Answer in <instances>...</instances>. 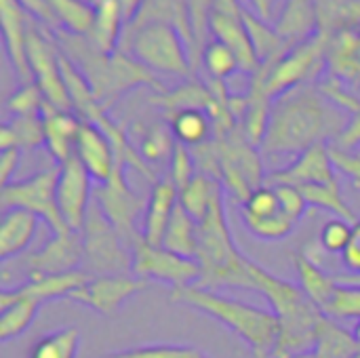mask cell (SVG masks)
<instances>
[{"mask_svg": "<svg viewBox=\"0 0 360 358\" xmlns=\"http://www.w3.org/2000/svg\"><path fill=\"white\" fill-rule=\"evenodd\" d=\"M84 266V247L80 232L65 230L53 234L46 245L25 260V270L32 276H51V274H65L76 272Z\"/></svg>", "mask_w": 360, "mask_h": 358, "instance_id": "obj_18", "label": "cell"}, {"mask_svg": "<svg viewBox=\"0 0 360 358\" xmlns=\"http://www.w3.org/2000/svg\"><path fill=\"white\" fill-rule=\"evenodd\" d=\"M162 247L171 253H177L181 257L196 260L198 253V222L181 207L177 205L173 211V217L169 222V228L162 238Z\"/></svg>", "mask_w": 360, "mask_h": 358, "instance_id": "obj_32", "label": "cell"}, {"mask_svg": "<svg viewBox=\"0 0 360 358\" xmlns=\"http://www.w3.org/2000/svg\"><path fill=\"white\" fill-rule=\"evenodd\" d=\"M27 61L34 82L40 87L46 103H51L57 110L70 112L72 101L61 74L59 53L55 51L53 42L34 27H30L27 32Z\"/></svg>", "mask_w": 360, "mask_h": 358, "instance_id": "obj_13", "label": "cell"}, {"mask_svg": "<svg viewBox=\"0 0 360 358\" xmlns=\"http://www.w3.org/2000/svg\"><path fill=\"white\" fill-rule=\"evenodd\" d=\"M122 169H124V165H118L114 175L105 184H99V188L93 190V198L97 200V205L101 207V211L110 219V224L118 230V234L133 249L143 238L137 232L135 222L141 213H146L148 203L129 188Z\"/></svg>", "mask_w": 360, "mask_h": 358, "instance_id": "obj_11", "label": "cell"}, {"mask_svg": "<svg viewBox=\"0 0 360 358\" xmlns=\"http://www.w3.org/2000/svg\"><path fill=\"white\" fill-rule=\"evenodd\" d=\"M177 205H179V190L175 188V184L169 177L158 179L148 196V207L143 213L141 236L148 245L162 247L165 232L169 228V222Z\"/></svg>", "mask_w": 360, "mask_h": 358, "instance_id": "obj_21", "label": "cell"}, {"mask_svg": "<svg viewBox=\"0 0 360 358\" xmlns=\"http://www.w3.org/2000/svg\"><path fill=\"white\" fill-rule=\"evenodd\" d=\"M338 167L333 162L329 143H319L304 154H300L289 167L272 171L266 175V186H329L338 184Z\"/></svg>", "mask_w": 360, "mask_h": 358, "instance_id": "obj_16", "label": "cell"}, {"mask_svg": "<svg viewBox=\"0 0 360 358\" xmlns=\"http://www.w3.org/2000/svg\"><path fill=\"white\" fill-rule=\"evenodd\" d=\"M281 211H283L281 200L272 186H262L243 205V215H251V217H274Z\"/></svg>", "mask_w": 360, "mask_h": 358, "instance_id": "obj_47", "label": "cell"}, {"mask_svg": "<svg viewBox=\"0 0 360 358\" xmlns=\"http://www.w3.org/2000/svg\"><path fill=\"white\" fill-rule=\"evenodd\" d=\"M91 175L84 165L74 154L63 165H59V179H57V205L65 226L74 232H80L93 203L91 192Z\"/></svg>", "mask_w": 360, "mask_h": 358, "instance_id": "obj_15", "label": "cell"}, {"mask_svg": "<svg viewBox=\"0 0 360 358\" xmlns=\"http://www.w3.org/2000/svg\"><path fill=\"white\" fill-rule=\"evenodd\" d=\"M175 146H177V139L173 135L171 124L156 122V124H152L143 133V139H141V146H139V154H141V158L148 165L165 162V160H171Z\"/></svg>", "mask_w": 360, "mask_h": 358, "instance_id": "obj_40", "label": "cell"}, {"mask_svg": "<svg viewBox=\"0 0 360 358\" xmlns=\"http://www.w3.org/2000/svg\"><path fill=\"white\" fill-rule=\"evenodd\" d=\"M91 274L86 270H76V272H65V274H51V276H32L27 283L15 287L19 295L36 300V302H46V300H57V298H68L86 285Z\"/></svg>", "mask_w": 360, "mask_h": 358, "instance_id": "obj_27", "label": "cell"}, {"mask_svg": "<svg viewBox=\"0 0 360 358\" xmlns=\"http://www.w3.org/2000/svg\"><path fill=\"white\" fill-rule=\"evenodd\" d=\"M325 63L333 78L360 84V32H342L329 40Z\"/></svg>", "mask_w": 360, "mask_h": 358, "instance_id": "obj_25", "label": "cell"}, {"mask_svg": "<svg viewBox=\"0 0 360 358\" xmlns=\"http://www.w3.org/2000/svg\"><path fill=\"white\" fill-rule=\"evenodd\" d=\"M196 260L202 268V276L196 287L202 289H253L255 291V262L245 257L230 234L224 196H219L202 222H198V253Z\"/></svg>", "mask_w": 360, "mask_h": 358, "instance_id": "obj_5", "label": "cell"}, {"mask_svg": "<svg viewBox=\"0 0 360 358\" xmlns=\"http://www.w3.org/2000/svg\"><path fill=\"white\" fill-rule=\"evenodd\" d=\"M352 230H354V224L338 217V219L325 224V228L321 230V245L329 253H344L352 238Z\"/></svg>", "mask_w": 360, "mask_h": 358, "instance_id": "obj_48", "label": "cell"}, {"mask_svg": "<svg viewBox=\"0 0 360 358\" xmlns=\"http://www.w3.org/2000/svg\"><path fill=\"white\" fill-rule=\"evenodd\" d=\"M46 4L53 8L55 17L59 19L61 27L74 36H89L95 21V8L93 4L84 0H46Z\"/></svg>", "mask_w": 360, "mask_h": 358, "instance_id": "obj_37", "label": "cell"}, {"mask_svg": "<svg viewBox=\"0 0 360 358\" xmlns=\"http://www.w3.org/2000/svg\"><path fill=\"white\" fill-rule=\"evenodd\" d=\"M0 23L4 34L6 55L21 84L34 82L30 61H27V23L25 8L17 0H0Z\"/></svg>", "mask_w": 360, "mask_h": 358, "instance_id": "obj_19", "label": "cell"}, {"mask_svg": "<svg viewBox=\"0 0 360 358\" xmlns=\"http://www.w3.org/2000/svg\"><path fill=\"white\" fill-rule=\"evenodd\" d=\"M202 63H205V68H207V72L211 74L213 80H226L236 70H240L238 59L232 53V49H228L219 40H215V42H211V44L205 46V51H202Z\"/></svg>", "mask_w": 360, "mask_h": 358, "instance_id": "obj_41", "label": "cell"}, {"mask_svg": "<svg viewBox=\"0 0 360 358\" xmlns=\"http://www.w3.org/2000/svg\"><path fill=\"white\" fill-rule=\"evenodd\" d=\"M319 91L340 110L348 112L350 116H354L356 112H360V99H356L350 91H346V87L342 84V80L338 78H327L323 82H319Z\"/></svg>", "mask_w": 360, "mask_h": 358, "instance_id": "obj_49", "label": "cell"}, {"mask_svg": "<svg viewBox=\"0 0 360 358\" xmlns=\"http://www.w3.org/2000/svg\"><path fill=\"white\" fill-rule=\"evenodd\" d=\"M215 141L219 150L221 184L245 205L255 190L266 186L262 158L255 152V146L245 137L243 127H236L226 137H215Z\"/></svg>", "mask_w": 360, "mask_h": 358, "instance_id": "obj_8", "label": "cell"}, {"mask_svg": "<svg viewBox=\"0 0 360 358\" xmlns=\"http://www.w3.org/2000/svg\"><path fill=\"white\" fill-rule=\"evenodd\" d=\"M19 158H21V150L19 148L0 150V190L11 184V177H13V173L19 167Z\"/></svg>", "mask_w": 360, "mask_h": 358, "instance_id": "obj_53", "label": "cell"}, {"mask_svg": "<svg viewBox=\"0 0 360 358\" xmlns=\"http://www.w3.org/2000/svg\"><path fill=\"white\" fill-rule=\"evenodd\" d=\"M152 103L165 108L171 116L184 110H205L209 114L215 106V95L209 87L200 82H188L173 93H162L160 97H154Z\"/></svg>", "mask_w": 360, "mask_h": 358, "instance_id": "obj_34", "label": "cell"}, {"mask_svg": "<svg viewBox=\"0 0 360 358\" xmlns=\"http://www.w3.org/2000/svg\"><path fill=\"white\" fill-rule=\"evenodd\" d=\"M78 348L80 331L74 327H65L42 335L30 350V358H76Z\"/></svg>", "mask_w": 360, "mask_h": 358, "instance_id": "obj_38", "label": "cell"}, {"mask_svg": "<svg viewBox=\"0 0 360 358\" xmlns=\"http://www.w3.org/2000/svg\"><path fill=\"white\" fill-rule=\"evenodd\" d=\"M131 23H133V32L148 23H169L181 32L190 49L196 44L190 0H143L137 17Z\"/></svg>", "mask_w": 360, "mask_h": 358, "instance_id": "obj_23", "label": "cell"}, {"mask_svg": "<svg viewBox=\"0 0 360 358\" xmlns=\"http://www.w3.org/2000/svg\"><path fill=\"white\" fill-rule=\"evenodd\" d=\"M302 194L308 200V207H316V209H325L329 213H335L340 219H346L350 224H359L354 211L348 207V203L342 196L340 184H329V186H306L300 188Z\"/></svg>", "mask_w": 360, "mask_h": 358, "instance_id": "obj_39", "label": "cell"}, {"mask_svg": "<svg viewBox=\"0 0 360 358\" xmlns=\"http://www.w3.org/2000/svg\"><path fill=\"white\" fill-rule=\"evenodd\" d=\"M196 175H198V167H196V160H194L190 148L177 141V146L173 150V156L169 160V179L181 192Z\"/></svg>", "mask_w": 360, "mask_h": 358, "instance_id": "obj_45", "label": "cell"}, {"mask_svg": "<svg viewBox=\"0 0 360 358\" xmlns=\"http://www.w3.org/2000/svg\"><path fill=\"white\" fill-rule=\"evenodd\" d=\"M148 287V281L137 279L133 274H108V276H91L86 285L76 289L70 300L99 314L116 312L127 300L141 293Z\"/></svg>", "mask_w": 360, "mask_h": 358, "instance_id": "obj_17", "label": "cell"}, {"mask_svg": "<svg viewBox=\"0 0 360 358\" xmlns=\"http://www.w3.org/2000/svg\"><path fill=\"white\" fill-rule=\"evenodd\" d=\"M255 291L262 293L272 312L278 319V344L272 358H297L314 354L316 350V331L323 319V312L308 300L302 287L276 279L268 270L255 264L253 270Z\"/></svg>", "mask_w": 360, "mask_h": 358, "instance_id": "obj_3", "label": "cell"}, {"mask_svg": "<svg viewBox=\"0 0 360 358\" xmlns=\"http://www.w3.org/2000/svg\"><path fill=\"white\" fill-rule=\"evenodd\" d=\"M171 129L179 143L196 148L209 141L213 122L205 110H184L171 116Z\"/></svg>", "mask_w": 360, "mask_h": 358, "instance_id": "obj_36", "label": "cell"}, {"mask_svg": "<svg viewBox=\"0 0 360 358\" xmlns=\"http://www.w3.org/2000/svg\"><path fill=\"white\" fill-rule=\"evenodd\" d=\"M76 156L84 165L89 175L99 184H105L118 167L116 152L105 133L84 120L76 139Z\"/></svg>", "mask_w": 360, "mask_h": 358, "instance_id": "obj_20", "label": "cell"}, {"mask_svg": "<svg viewBox=\"0 0 360 358\" xmlns=\"http://www.w3.org/2000/svg\"><path fill=\"white\" fill-rule=\"evenodd\" d=\"M40 302L23 298L17 289H2L0 291V340L8 342L21 335L32 321L36 319Z\"/></svg>", "mask_w": 360, "mask_h": 358, "instance_id": "obj_26", "label": "cell"}, {"mask_svg": "<svg viewBox=\"0 0 360 358\" xmlns=\"http://www.w3.org/2000/svg\"><path fill=\"white\" fill-rule=\"evenodd\" d=\"M253 4L257 6V11L266 17L268 15V11H270V6H272V0H253Z\"/></svg>", "mask_w": 360, "mask_h": 358, "instance_id": "obj_57", "label": "cell"}, {"mask_svg": "<svg viewBox=\"0 0 360 358\" xmlns=\"http://www.w3.org/2000/svg\"><path fill=\"white\" fill-rule=\"evenodd\" d=\"M42 120H44V135H46L44 146L49 148L51 156L59 165H63L68 158L76 154V139H78L82 122L74 114L57 110L51 103L44 106Z\"/></svg>", "mask_w": 360, "mask_h": 358, "instance_id": "obj_22", "label": "cell"}, {"mask_svg": "<svg viewBox=\"0 0 360 358\" xmlns=\"http://www.w3.org/2000/svg\"><path fill=\"white\" fill-rule=\"evenodd\" d=\"M118 4H120V8H122L124 21H127V23H131V21L137 17V13H139V8H141L143 0H118Z\"/></svg>", "mask_w": 360, "mask_h": 358, "instance_id": "obj_56", "label": "cell"}, {"mask_svg": "<svg viewBox=\"0 0 360 358\" xmlns=\"http://www.w3.org/2000/svg\"><path fill=\"white\" fill-rule=\"evenodd\" d=\"M131 57L154 74L188 76L190 49L181 32L169 23H148L131 32L129 38Z\"/></svg>", "mask_w": 360, "mask_h": 358, "instance_id": "obj_7", "label": "cell"}, {"mask_svg": "<svg viewBox=\"0 0 360 358\" xmlns=\"http://www.w3.org/2000/svg\"><path fill=\"white\" fill-rule=\"evenodd\" d=\"M329 38L316 34L300 44H293L285 57L278 61L262 63L266 68V93L270 99L281 97L283 93L302 87L304 80L314 76L321 68V63L327 57Z\"/></svg>", "mask_w": 360, "mask_h": 358, "instance_id": "obj_10", "label": "cell"}, {"mask_svg": "<svg viewBox=\"0 0 360 358\" xmlns=\"http://www.w3.org/2000/svg\"><path fill=\"white\" fill-rule=\"evenodd\" d=\"M319 34L333 38L342 32H360V0H314Z\"/></svg>", "mask_w": 360, "mask_h": 358, "instance_id": "obj_30", "label": "cell"}, {"mask_svg": "<svg viewBox=\"0 0 360 358\" xmlns=\"http://www.w3.org/2000/svg\"><path fill=\"white\" fill-rule=\"evenodd\" d=\"M59 42L65 49V55L74 59V65L82 72L93 95L105 110L112 106L116 97H120L124 91L133 87L148 84L165 93V87L156 78V74L122 51H116L112 55L99 53L86 40V36H74L70 32L61 34Z\"/></svg>", "mask_w": 360, "mask_h": 358, "instance_id": "obj_4", "label": "cell"}, {"mask_svg": "<svg viewBox=\"0 0 360 358\" xmlns=\"http://www.w3.org/2000/svg\"><path fill=\"white\" fill-rule=\"evenodd\" d=\"M23 8H25V13H32V15H36L40 21H44L46 25H51L53 30H63L61 27V23H59V19L55 17V13H53V8L46 4V0H17Z\"/></svg>", "mask_w": 360, "mask_h": 358, "instance_id": "obj_52", "label": "cell"}, {"mask_svg": "<svg viewBox=\"0 0 360 358\" xmlns=\"http://www.w3.org/2000/svg\"><path fill=\"white\" fill-rule=\"evenodd\" d=\"M323 314L333 321H346V319L360 321V287L340 285Z\"/></svg>", "mask_w": 360, "mask_h": 358, "instance_id": "obj_43", "label": "cell"}, {"mask_svg": "<svg viewBox=\"0 0 360 358\" xmlns=\"http://www.w3.org/2000/svg\"><path fill=\"white\" fill-rule=\"evenodd\" d=\"M243 219H245L247 228L255 236H259L264 241H281L295 226V222L289 219L283 211L278 215H274V217H251V215H243Z\"/></svg>", "mask_w": 360, "mask_h": 358, "instance_id": "obj_44", "label": "cell"}, {"mask_svg": "<svg viewBox=\"0 0 360 358\" xmlns=\"http://www.w3.org/2000/svg\"><path fill=\"white\" fill-rule=\"evenodd\" d=\"M278 194V200H281V209L283 213L293 219L295 224L304 217L306 209H308V200L306 196L302 194L300 188H293V186H272Z\"/></svg>", "mask_w": 360, "mask_h": 358, "instance_id": "obj_50", "label": "cell"}, {"mask_svg": "<svg viewBox=\"0 0 360 358\" xmlns=\"http://www.w3.org/2000/svg\"><path fill=\"white\" fill-rule=\"evenodd\" d=\"M57 179L59 167L40 171L27 179L11 181L6 188L0 190V205L2 209H23L40 217L53 234L70 230L61 217L57 205Z\"/></svg>", "mask_w": 360, "mask_h": 358, "instance_id": "obj_9", "label": "cell"}, {"mask_svg": "<svg viewBox=\"0 0 360 358\" xmlns=\"http://www.w3.org/2000/svg\"><path fill=\"white\" fill-rule=\"evenodd\" d=\"M224 196L221 194V186L217 179L205 175V173H198L181 192H179V205L196 219V222H202L205 215L209 213V209L213 207V203Z\"/></svg>", "mask_w": 360, "mask_h": 358, "instance_id": "obj_35", "label": "cell"}, {"mask_svg": "<svg viewBox=\"0 0 360 358\" xmlns=\"http://www.w3.org/2000/svg\"><path fill=\"white\" fill-rule=\"evenodd\" d=\"M329 150H331V156H333V162L338 167V171L346 173L356 186L360 188V152L359 150H346V148H340L335 143H329Z\"/></svg>", "mask_w": 360, "mask_h": 358, "instance_id": "obj_51", "label": "cell"}, {"mask_svg": "<svg viewBox=\"0 0 360 358\" xmlns=\"http://www.w3.org/2000/svg\"><path fill=\"white\" fill-rule=\"evenodd\" d=\"M209 27L219 42H224L238 59L240 72L255 74L262 63L257 59L253 40L243 19V11L238 8L236 0H215L209 13Z\"/></svg>", "mask_w": 360, "mask_h": 358, "instance_id": "obj_14", "label": "cell"}, {"mask_svg": "<svg viewBox=\"0 0 360 358\" xmlns=\"http://www.w3.org/2000/svg\"><path fill=\"white\" fill-rule=\"evenodd\" d=\"M344 257V264L350 272L360 274V222L354 224V230H352V238L346 247V251L342 253Z\"/></svg>", "mask_w": 360, "mask_h": 358, "instance_id": "obj_54", "label": "cell"}, {"mask_svg": "<svg viewBox=\"0 0 360 358\" xmlns=\"http://www.w3.org/2000/svg\"><path fill=\"white\" fill-rule=\"evenodd\" d=\"M276 32L287 42H304L319 34V15L314 0H287L276 23Z\"/></svg>", "mask_w": 360, "mask_h": 358, "instance_id": "obj_29", "label": "cell"}, {"mask_svg": "<svg viewBox=\"0 0 360 358\" xmlns=\"http://www.w3.org/2000/svg\"><path fill=\"white\" fill-rule=\"evenodd\" d=\"M44 106H46V99L36 82L21 84V89H17L6 101V108L15 116H42Z\"/></svg>", "mask_w": 360, "mask_h": 358, "instance_id": "obj_42", "label": "cell"}, {"mask_svg": "<svg viewBox=\"0 0 360 358\" xmlns=\"http://www.w3.org/2000/svg\"><path fill=\"white\" fill-rule=\"evenodd\" d=\"M103 358H207V354L190 346H141L124 352L105 354Z\"/></svg>", "mask_w": 360, "mask_h": 358, "instance_id": "obj_46", "label": "cell"}, {"mask_svg": "<svg viewBox=\"0 0 360 358\" xmlns=\"http://www.w3.org/2000/svg\"><path fill=\"white\" fill-rule=\"evenodd\" d=\"M38 222L30 211L23 209H4L0 219V260L8 262L17 255H21L38 232Z\"/></svg>", "mask_w": 360, "mask_h": 358, "instance_id": "obj_24", "label": "cell"}, {"mask_svg": "<svg viewBox=\"0 0 360 358\" xmlns=\"http://www.w3.org/2000/svg\"><path fill=\"white\" fill-rule=\"evenodd\" d=\"M84 247V270L91 276L133 274V249L103 215L93 198L80 230Z\"/></svg>", "mask_w": 360, "mask_h": 358, "instance_id": "obj_6", "label": "cell"}, {"mask_svg": "<svg viewBox=\"0 0 360 358\" xmlns=\"http://www.w3.org/2000/svg\"><path fill=\"white\" fill-rule=\"evenodd\" d=\"M95 8V21L93 30L89 32L86 40L105 55L116 53L118 40H120V23L124 21L122 8L118 0H93Z\"/></svg>", "mask_w": 360, "mask_h": 358, "instance_id": "obj_28", "label": "cell"}, {"mask_svg": "<svg viewBox=\"0 0 360 358\" xmlns=\"http://www.w3.org/2000/svg\"><path fill=\"white\" fill-rule=\"evenodd\" d=\"M46 143L42 116H15L0 129V150H32Z\"/></svg>", "mask_w": 360, "mask_h": 358, "instance_id": "obj_33", "label": "cell"}, {"mask_svg": "<svg viewBox=\"0 0 360 358\" xmlns=\"http://www.w3.org/2000/svg\"><path fill=\"white\" fill-rule=\"evenodd\" d=\"M295 268H297V274H300L302 291L308 295V300L321 312H325V308L329 306V302L333 300V295H335V291L340 287L338 279L327 274L323 268H319L306 255H297L295 257Z\"/></svg>", "mask_w": 360, "mask_h": 358, "instance_id": "obj_31", "label": "cell"}, {"mask_svg": "<svg viewBox=\"0 0 360 358\" xmlns=\"http://www.w3.org/2000/svg\"><path fill=\"white\" fill-rule=\"evenodd\" d=\"M173 304L194 308L234 331L251 350L255 358H272L278 344V319L272 310H262L230 298H224L211 289L196 285L175 287L169 295Z\"/></svg>", "mask_w": 360, "mask_h": 358, "instance_id": "obj_2", "label": "cell"}, {"mask_svg": "<svg viewBox=\"0 0 360 358\" xmlns=\"http://www.w3.org/2000/svg\"><path fill=\"white\" fill-rule=\"evenodd\" d=\"M335 146L340 148H346V150H356L360 146V112H356L354 116H350V122L348 127L344 129V133L340 135L338 141H333Z\"/></svg>", "mask_w": 360, "mask_h": 358, "instance_id": "obj_55", "label": "cell"}, {"mask_svg": "<svg viewBox=\"0 0 360 358\" xmlns=\"http://www.w3.org/2000/svg\"><path fill=\"white\" fill-rule=\"evenodd\" d=\"M297 358H314L312 354H308V357H297Z\"/></svg>", "mask_w": 360, "mask_h": 358, "instance_id": "obj_58", "label": "cell"}, {"mask_svg": "<svg viewBox=\"0 0 360 358\" xmlns=\"http://www.w3.org/2000/svg\"><path fill=\"white\" fill-rule=\"evenodd\" d=\"M133 276L143 281H160L175 287L198 285L202 268L198 260L181 257L165 247H152L143 238L133 247Z\"/></svg>", "mask_w": 360, "mask_h": 358, "instance_id": "obj_12", "label": "cell"}, {"mask_svg": "<svg viewBox=\"0 0 360 358\" xmlns=\"http://www.w3.org/2000/svg\"><path fill=\"white\" fill-rule=\"evenodd\" d=\"M348 122L344 110L333 106L319 87H295L274 99L262 152L300 156L319 143L338 141Z\"/></svg>", "mask_w": 360, "mask_h": 358, "instance_id": "obj_1", "label": "cell"}]
</instances>
